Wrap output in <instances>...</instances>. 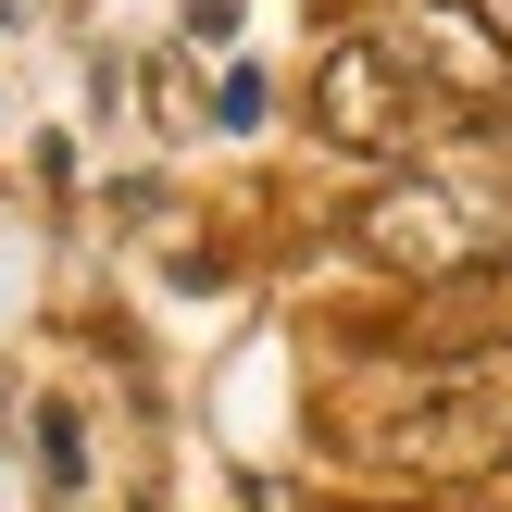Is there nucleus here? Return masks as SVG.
Returning <instances> with one entry per match:
<instances>
[{"label":"nucleus","instance_id":"3","mask_svg":"<svg viewBox=\"0 0 512 512\" xmlns=\"http://www.w3.org/2000/svg\"><path fill=\"white\" fill-rule=\"evenodd\" d=\"M375 238H388L400 263H450V250H463V238H450V200H388V213H375Z\"/></svg>","mask_w":512,"mask_h":512},{"label":"nucleus","instance_id":"2","mask_svg":"<svg viewBox=\"0 0 512 512\" xmlns=\"http://www.w3.org/2000/svg\"><path fill=\"white\" fill-rule=\"evenodd\" d=\"M325 125H350V138L375 150V125H388V75L350 50V63H325Z\"/></svg>","mask_w":512,"mask_h":512},{"label":"nucleus","instance_id":"1","mask_svg":"<svg viewBox=\"0 0 512 512\" xmlns=\"http://www.w3.org/2000/svg\"><path fill=\"white\" fill-rule=\"evenodd\" d=\"M388 450H400V463H425V475L500 463V450H512V375H450V388H425L413 413L388 425Z\"/></svg>","mask_w":512,"mask_h":512},{"label":"nucleus","instance_id":"4","mask_svg":"<svg viewBox=\"0 0 512 512\" xmlns=\"http://www.w3.org/2000/svg\"><path fill=\"white\" fill-rule=\"evenodd\" d=\"M38 463H50V488H75V475H88V438L50 413V425H38Z\"/></svg>","mask_w":512,"mask_h":512}]
</instances>
